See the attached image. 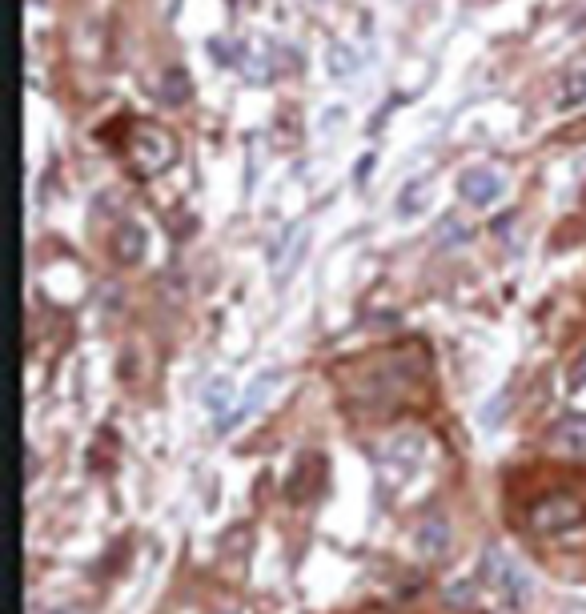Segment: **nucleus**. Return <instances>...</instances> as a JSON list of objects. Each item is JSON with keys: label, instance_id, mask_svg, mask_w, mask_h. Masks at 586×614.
I'll return each mask as SVG.
<instances>
[{"label": "nucleus", "instance_id": "f257e3e1", "mask_svg": "<svg viewBox=\"0 0 586 614\" xmlns=\"http://www.w3.org/2000/svg\"><path fill=\"white\" fill-rule=\"evenodd\" d=\"M129 157L141 169V177H157L177 161V141H173V133L157 129V125H137V133L129 141Z\"/></svg>", "mask_w": 586, "mask_h": 614}, {"label": "nucleus", "instance_id": "f03ea898", "mask_svg": "<svg viewBox=\"0 0 586 614\" xmlns=\"http://www.w3.org/2000/svg\"><path fill=\"white\" fill-rule=\"evenodd\" d=\"M458 193H462V201H470V205H494L498 193H502V177H498L494 169H466V173L458 177Z\"/></svg>", "mask_w": 586, "mask_h": 614}, {"label": "nucleus", "instance_id": "7ed1b4c3", "mask_svg": "<svg viewBox=\"0 0 586 614\" xmlns=\"http://www.w3.org/2000/svg\"><path fill=\"white\" fill-rule=\"evenodd\" d=\"M550 450L570 454V458H586V414H570V418L554 422V430H550Z\"/></svg>", "mask_w": 586, "mask_h": 614}, {"label": "nucleus", "instance_id": "20e7f679", "mask_svg": "<svg viewBox=\"0 0 586 614\" xmlns=\"http://www.w3.org/2000/svg\"><path fill=\"white\" fill-rule=\"evenodd\" d=\"M578 502L574 498H546V502H538L534 506V530H566V526H574L578 522Z\"/></svg>", "mask_w": 586, "mask_h": 614}, {"label": "nucleus", "instance_id": "39448f33", "mask_svg": "<svg viewBox=\"0 0 586 614\" xmlns=\"http://www.w3.org/2000/svg\"><path fill=\"white\" fill-rule=\"evenodd\" d=\"M430 189H434V181H430V177L410 181V185L402 189V197H398V217H414V213H422V209H426V201H430Z\"/></svg>", "mask_w": 586, "mask_h": 614}, {"label": "nucleus", "instance_id": "423d86ee", "mask_svg": "<svg viewBox=\"0 0 586 614\" xmlns=\"http://www.w3.org/2000/svg\"><path fill=\"white\" fill-rule=\"evenodd\" d=\"M113 253H117V261H141V253H145L141 225H121L117 229V241H113Z\"/></svg>", "mask_w": 586, "mask_h": 614}, {"label": "nucleus", "instance_id": "0eeeda50", "mask_svg": "<svg viewBox=\"0 0 586 614\" xmlns=\"http://www.w3.org/2000/svg\"><path fill=\"white\" fill-rule=\"evenodd\" d=\"M418 546H422L426 554H442V550L450 546V526H446V518H430V522L418 530Z\"/></svg>", "mask_w": 586, "mask_h": 614}, {"label": "nucleus", "instance_id": "6e6552de", "mask_svg": "<svg viewBox=\"0 0 586 614\" xmlns=\"http://www.w3.org/2000/svg\"><path fill=\"white\" fill-rule=\"evenodd\" d=\"M586 101V73H570L562 77V89H558V109H574Z\"/></svg>", "mask_w": 586, "mask_h": 614}, {"label": "nucleus", "instance_id": "1a4fd4ad", "mask_svg": "<svg viewBox=\"0 0 586 614\" xmlns=\"http://www.w3.org/2000/svg\"><path fill=\"white\" fill-rule=\"evenodd\" d=\"M354 69H358L354 53H350L346 45H334V49H330V73H334V81H350Z\"/></svg>", "mask_w": 586, "mask_h": 614}, {"label": "nucleus", "instance_id": "9d476101", "mask_svg": "<svg viewBox=\"0 0 586 614\" xmlns=\"http://www.w3.org/2000/svg\"><path fill=\"white\" fill-rule=\"evenodd\" d=\"M229 394H233L229 378H213V382L205 386V406H209V410H221V406H229Z\"/></svg>", "mask_w": 586, "mask_h": 614}, {"label": "nucleus", "instance_id": "9b49d317", "mask_svg": "<svg viewBox=\"0 0 586 614\" xmlns=\"http://www.w3.org/2000/svg\"><path fill=\"white\" fill-rule=\"evenodd\" d=\"M161 97H165V101H185V73H181V69L165 73V89H161Z\"/></svg>", "mask_w": 586, "mask_h": 614}, {"label": "nucleus", "instance_id": "f8f14e48", "mask_svg": "<svg viewBox=\"0 0 586 614\" xmlns=\"http://www.w3.org/2000/svg\"><path fill=\"white\" fill-rule=\"evenodd\" d=\"M462 233H466V229H462V221H458V217H446V221L438 225V245H458V241H462Z\"/></svg>", "mask_w": 586, "mask_h": 614}, {"label": "nucleus", "instance_id": "ddd939ff", "mask_svg": "<svg viewBox=\"0 0 586 614\" xmlns=\"http://www.w3.org/2000/svg\"><path fill=\"white\" fill-rule=\"evenodd\" d=\"M506 402H510V394H506V390H498V394H494V402H490V406L482 410V426H494V422L502 418V410H506Z\"/></svg>", "mask_w": 586, "mask_h": 614}, {"label": "nucleus", "instance_id": "4468645a", "mask_svg": "<svg viewBox=\"0 0 586 614\" xmlns=\"http://www.w3.org/2000/svg\"><path fill=\"white\" fill-rule=\"evenodd\" d=\"M570 386L578 390V386H586V354L574 362V370H570Z\"/></svg>", "mask_w": 586, "mask_h": 614}]
</instances>
